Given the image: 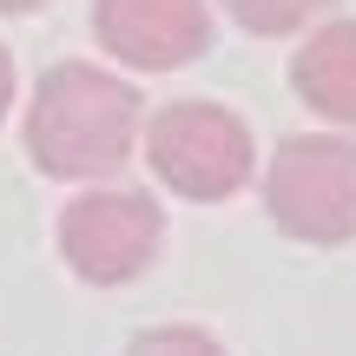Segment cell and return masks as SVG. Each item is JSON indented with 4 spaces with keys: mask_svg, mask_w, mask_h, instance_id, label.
Instances as JSON below:
<instances>
[{
    "mask_svg": "<svg viewBox=\"0 0 356 356\" xmlns=\"http://www.w3.org/2000/svg\"><path fill=\"white\" fill-rule=\"evenodd\" d=\"M145 106L119 73L92 60H60L40 73L26 106V159L47 178H113L139 152Z\"/></svg>",
    "mask_w": 356,
    "mask_h": 356,
    "instance_id": "cell-1",
    "label": "cell"
},
{
    "mask_svg": "<svg viewBox=\"0 0 356 356\" xmlns=\"http://www.w3.org/2000/svg\"><path fill=\"white\" fill-rule=\"evenodd\" d=\"M139 145H145V159H152L159 185L178 191V198H191V204L238 198V191L251 185V172H257L251 126H244L231 106H211V99L159 106L139 126Z\"/></svg>",
    "mask_w": 356,
    "mask_h": 356,
    "instance_id": "cell-2",
    "label": "cell"
},
{
    "mask_svg": "<svg viewBox=\"0 0 356 356\" xmlns=\"http://www.w3.org/2000/svg\"><path fill=\"white\" fill-rule=\"evenodd\" d=\"M264 211L297 244L356 238V139L291 132L264 165Z\"/></svg>",
    "mask_w": 356,
    "mask_h": 356,
    "instance_id": "cell-3",
    "label": "cell"
},
{
    "mask_svg": "<svg viewBox=\"0 0 356 356\" xmlns=\"http://www.w3.org/2000/svg\"><path fill=\"white\" fill-rule=\"evenodd\" d=\"M159 244H165V211L145 191L99 185L60 211V257L86 284H132L139 270H152Z\"/></svg>",
    "mask_w": 356,
    "mask_h": 356,
    "instance_id": "cell-4",
    "label": "cell"
},
{
    "mask_svg": "<svg viewBox=\"0 0 356 356\" xmlns=\"http://www.w3.org/2000/svg\"><path fill=\"white\" fill-rule=\"evenodd\" d=\"M99 53L132 73H178L211 47V7L204 0H92Z\"/></svg>",
    "mask_w": 356,
    "mask_h": 356,
    "instance_id": "cell-5",
    "label": "cell"
},
{
    "mask_svg": "<svg viewBox=\"0 0 356 356\" xmlns=\"http://www.w3.org/2000/svg\"><path fill=\"white\" fill-rule=\"evenodd\" d=\"M291 86L310 113L337 119V126H356V20H330L297 47Z\"/></svg>",
    "mask_w": 356,
    "mask_h": 356,
    "instance_id": "cell-6",
    "label": "cell"
},
{
    "mask_svg": "<svg viewBox=\"0 0 356 356\" xmlns=\"http://www.w3.org/2000/svg\"><path fill=\"white\" fill-rule=\"evenodd\" d=\"M330 0H225V13L244 26V33H264V40H284V33H304Z\"/></svg>",
    "mask_w": 356,
    "mask_h": 356,
    "instance_id": "cell-7",
    "label": "cell"
},
{
    "mask_svg": "<svg viewBox=\"0 0 356 356\" xmlns=\"http://www.w3.org/2000/svg\"><path fill=\"white\" fill-rule=\"evenodd\" d=\"M126 356H225V343L204 330H191V323H165V330H145L132 337Z\"/></svg>",
    "mask_w": 356,
    "mask_h": 356,
    "instance_id": "cell-8",
    "label": "cell"
},
{
    "mask_svg": "<svg viewBox=\"0 0 356 356\" xmlns=\"http://www.w3.org/2000/svg\"><path fill=\"white\" fill-rule=\"evenodd\" d=\"M7 106H13V60H7V47H0V119H7Z\"/></svg>",
    "mask_w": 356,
    "mask_h": 356,
    "instance_id": "cell-9",
    "label": "cell"
},
{
    "mask_svg": "<svg viewBox=\"0 0 356 356\" xmlns=\"http://www.w3.org/2000/svg\"><path fill=\"white\" fill-rule=\"evenodd\" d=\"M33 7H47V0H0V13H33Z\"/></svg>",
    "mask_w": 356,
    "mask_h": 356,
    "instance_id": "cell-10",
    "label": "cell"
}]
</instances>
